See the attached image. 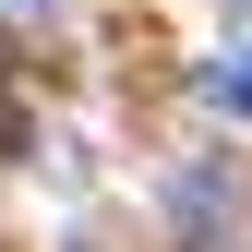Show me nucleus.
I'll return each instance as SVG.
<instances>
[{
	"instance_id": "obj_1",
	"label": "nucleus",
	"mask_w": 252,
	"mask_h": 252,
	"mask_svg": "<svg viewBox=\"0 0 252 252\" xmlns=\"http://www.w3.org/2000/svg\"><path fill=\"white\" fill-rule=\"evenodd\" d=\"M228 96H240V108H252V60H240V72H228Z\"/></svg>"
},
{
	"instance_id": "obj_2",
	"label": "nucleus",
	"mask_w": 252,
	"mask_h": 252,
	"mask_svg": "<svg viewBox=\"0 0 252 252\" xmlns=\"http://www.w3.org/2000/svg\"><path fill=\"white\" fill-rule=\"evenodd\" d=\"M0 12H48V0H0Z\"/></svg>"
}]
</instances>
